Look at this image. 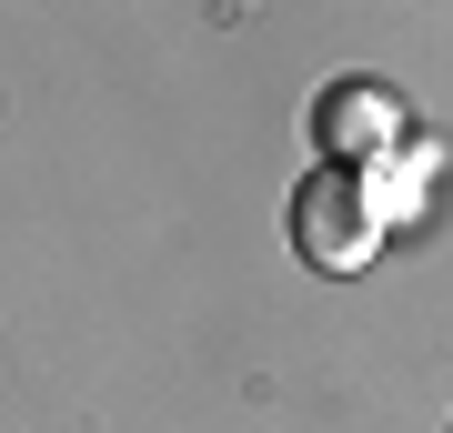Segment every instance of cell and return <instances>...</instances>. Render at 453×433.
Returning <instances> with one entry per match:
<instances>
[{"label":"cell","instance_id":"1","mask_svg":"<svg viewBox=\"0 0 453 433\" xmlns=\"http://www.w3.org/2000/svg\"><path fill=\"white\" fill-rule=\"evenodd\" d=\"M383 202H372V182L363 172H312L303 192H292V252L312 262V273H363L372 252H383Z\"/></svg>","mask_w":453,"mask_h":433},{"label":"cell","instance_id":"2","mask_svg":"<svg viewBox=\"0 0 453 433\" xmlns=\"http://www.w3.org/2000/svg\"><path fill=\"white\" fill-rule=\"evenodd\" d=\"M312 142H323L333 172H372V161L403 151V101H393L383 81H333V91L312 101Z\"/></svg>","mask_w":453,"mask_h":433}]
</instances>
